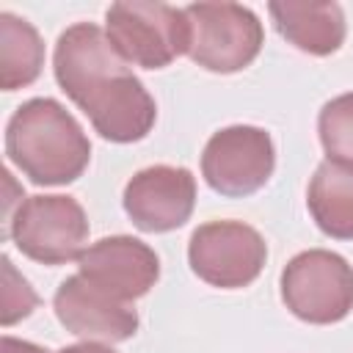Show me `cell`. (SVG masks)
<instances>
[{
    "label": "cell",
    "instance_id": "6da1fadb",
    "mask_svg": "<svg viewBox=\"0 0 353 353\" xmlns=\"http://www.w3.org/2000/svg\"><path fill=\"white\" fill-rule=\"evenodd\" d=\"M52 69L61 91L105 141L135 143L152 132L157 105L99 25L66 28L55 41Z\"/></svg>",
    "mask_w": 353,
    "mask_h": 353
},
{
    "label": "cell",
    "instance_id": "7a4b0ae2",
    "mask_svg": "<svg viewBox=\"0 0 353 353\" xmlns=\"http://www.w3.org/2000/svg\"><path fill=\"white\" fill-rule=\"evenodd\" d=\"M6 154L33 185L55 188L83 176L91 160V141L58 99L36 97L8 119Z\"/></svg>",
    "mask_w": 353,
    "mask_h": 353
},
{
    "label": "cell",
    "instance_id": "3957f363",
    "mask_svg": "<svg viewBox=\"0 0 353 353\" xmlns=\"http://www.w3.org/2000/svg\"><path fill=\"white\" fill-rule=\"evenodd\" d=\"M105 33L127 63L143 69H163L188 55L190 41L185 8L149 0L113 3L105 14Z\"/></svg>",
    "mask_w": 353,
    "mask_h": 353
},
{
    "label": "cell",
    "instance_id": "277c9868",
    "mask_svg": "<svg viewBox=\"0 0 353 353\" xmlns=\"http://www.w3.org/2000/svg\"><path fill=\"white\" fill-rule=\"evenodd\" d=\"M190 25L188 58L207 72L232 74L251 66L265 44L259 17L237 3L185 6Z\"/></svg>",
    "mask_w": 353,
    "mask_h": 353
},
{
    "label": "cell",
    "instance_id": "5b68a950",
    "mask_svg": "<svg viewBox=\"0 0 353 353\" xmlns=\"http://www.w3.org/2000/svg\"><path fill=\"white\" fill-rule=\"evenodd\" d=\"M6 234L33 262L66 265L80 259L88 240V218L72 196H28L6 223Z\"/></svg>",
    "mask_w": 353,
    "mask_h": 353
},
{
    "label": "cell",
    "instance_id": "8992f818",
    "mask_svg": "<svg viewBox=\"0 0 353 353\" xmlns=\"http://www.w3.org/2000/svg\"><path fill=\"white\" fill-rule=\"evenodd\" d=\"M281 301L303 323H339L353 309V268L325 248L301 251L281 270Z\"/></svg>",
    "mask_w": 353,
    "mask_h": 353
},
{
    "label": "cell",
    "instance_id": "52a82bcc",
    "mask_svg": "<svg viewBox=\"0 0 353 353\" xmlns=\"http://www.w3.org/2000/svg\"><path fill=\"white\" fill-rule=\"evenodd\" d=\"M268 259L262 234L243 221L201 223L188 243L190 270L218 290H240L259 279Z\"/></svg>",
    "mask_w": 353,
    "mask_h": 353
},
{
    "label": "cell",
    "instance_id": "ba28073f",
    "mask_svg": "<svg viewBox=\"0 0 353 353\" xmlns=\"http://www.w3.org/2000/svg\"><path fill=\"white\" fill-rule=\"evenodd\" d=\"M273 138L262 127L251 124H234L212 132L201 154L204 182L226 199H245L262 190L273 176Z\"/></svg>",
    "mask_w": 353,
    "mask_h": 353
},
{
    "label": "cell",
    "instance_id": "9c48e42d",
    "mask_svg": "<svg viewBox=\"0 0 353 353\" xmlns=\"http://www.w3.org/2000/svg\"><path fill=\"white\" fill-rule=\"evenodd\" d=\"M132 226L163 234L185 226L196 207V176L182 165H149L138 171L121 196Z\"/></svg>",
    "mask_w": 353,
    "mask_h": 353
},
{
    "label": "cell",
    "instance_id": "30bf717a",
    "mask_svg": "<svg viewBox=\"0 0 353 353\" xmlns=\"http://www.w3.org/2000/svg\"><path fill=\"white\" fill-rule=\"evenodd\" d=\"M77 273L108 295L132 303L143 298L160 279V259L154 248L130 234L102 237L83 251Z\"/></svg>",
    "mask_w": 353,
    "mask_h": 353
},
{
    "label": "cell",
    "instance_id": "8fae6325",
    "mask_svg": "<svg viewBox=\"0 0 353 353\" xmlns=\"http://www.w3.org/2000/svg\"><path fill=\"white\" fill-rule=\"evenodd\" d=\"M52 309L58 323L85 342H124L138 331L135 306L108 295L80 273L61 281Z\"/></svg>",
    "mask_w": 353,
    "mask_h": 353
},
{
    "label": "cell",
    "instance_id": "7c38bea8",
    "mask_svg": "<svg viewBox=\"0 0 353 353\" xmlns=\"http://www.w3.org/2000/svg\"><path fill=\"white\" fill-rule=\"evenodd\" d=\"M276 30L301 52L331 55L347 36L345 11L339 3H270Z\"/></svg>",
    "mask_w": 353,
    "mask_h": 353
},
{
    "label": "cell",
    "instance_id": "4fadbf2b",
    "mask_svg": "<svg viewBox=\"0 0 353 353\" xmlns=\"http://www.w3.org/2000/svg\"><path fill=\"white\" fill-rule=\"evenodd\" d=\"M306 207L323 234L353 240V163L323 160L309 182Z\"/></svg>",
    "mask_w": 353,
    "mask_h": 353
},
{
    "label": "cell",
    "instance_id": "5bb4252c",
    "mask_svg": "<svg viewBox=\"0 0 353 353\" xmlns=\"http://www.w3.org/2000/svg\"><path fill=\"white\" fill-rule=\"evenodd\" d=\"M44 66V41L39 30L11 14H0V88L3 91H17L41 74Z\"/></svg>",
    "mask_w": 353,
    "mask_h": 353
},
{
    "label": "cell",
    "instance_id": "9a60e30c",
    "mask_svg": "<svg viewBox=\"0 0 353 353\" xmlns=\"http://www.w3.org/2000/svg\"><path fill=\"white\" fill-rule=\"evenodd\" d=\"M320 143L328 160L353 163V91L328 99L317 116Z\"/></svg>",
    "mask_w": 353,
    "mask_h": 353
},
{
    "label": "cell",
    "instance_id": "2e32d148",
    "mask_svg": "<svg viewBox=\"0 0 353 353\" xmlns=\"http://www.w3.org/2000/svg\"><path fill=\"white\" fill-rule=\"evenodd\" d=\"M36 306H39V295L33 292L28 279L17 273L14 262L3 256V309H0L3 325H14L17 320L28 317Z\"/></svg>",
    "mask_w": 353,
    "mask_h": 353
},
{
    "label": "cell",
    "instance_id": "e0dca14e",
    "mask_svg": "<svg viewBox=\"0 0 353 353\" xmlns=\"http://www.w3.org/2000/svg\"><path fill=\"white\" fill-rule=\"evenodd\" d=\"M0 353H50V350L41 347V345H33V342H25V339H17V336L3 334V339H0Z\"/></svg>",
    "mask_w": 353,
    "mask_h": 353
},
{
    "label": "cell",
    "instance_id": "ac0fdd59",
    "mask_svg": "<svg viewBox=\"0 0 353 353\" xmlns=\"http://www.w3.org/2000/svg\"><path fill=\"white\" fill-rule=\"evenodd\" d=\"M58 353H119V350H113L110 345H102V342H77V345L61 347Z\"/></svg>",
    "mask_w": 353,
    "mask_h": 353
}]
</instances>
